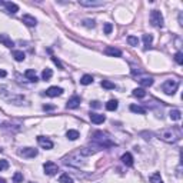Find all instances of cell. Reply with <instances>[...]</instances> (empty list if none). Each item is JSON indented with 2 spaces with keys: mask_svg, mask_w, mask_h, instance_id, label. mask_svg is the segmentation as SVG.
Instances as JSON below:
<instances>
[{
  "mask_svg": "<svg viewBox=\"0 0 183 183\" xmlns=\"http://www.w3.org/2000/svg\"><path fill=\"white\" fill-rule=\"evenodd\" d=\"M67 109H77L80 106V97L79 96H72L67 100Z\"/></svg>",
  "mask_w": 183,
  "mask_h": 183,
  "instance_id": "obj_10",
  "label": "cell"
},
{
  "mask_svg": "<svg viewBox=\"0 0 183 183\" xmlns=\"http://www.w3.org/2000/svg\"><path fill=\"white\" fill-rule=\"evenodd\" d=\"M83 24H85L86 27H95V20H85Z\"/></svg>",
  "mask_w": 183,
  "mask_h": 183,
  "instance_id": "obj_37",
  "label": "cell"
},
{
  "mask_svg": "<svg viewBox=\"0 0 183 183\" xmlns=\"http://www.w3.org/2000/svg\"><path fill=\"white\" fill-rule=\"evenodd\" d=\"M62 93H63V89L57 87V86H52V87H49L47 90H46V95H47L49 97H57Z\"/></svg>",
  "mask_w": 183,
  "mask_h": 183,
  "instance_id": "obj_9",
  "label": "cell"
},
{
  "mask_svg": "<svg viewBox=\"0 0 183 183\" xmlns=\"http://www.w3.org/2000/svg\"><path fill=\"white\" fill-rule=\"evenodd\" d=\"M37 143L40 147H43L46 150L53 149V142L50 139H47V137H44V136H37Z\"/></svg>",
  "mask_w": 183,
  "mask_h": 183,
  "instance_id": "obj_7",
  "label": "cell"
},
{
  "mask_svg": "<svg viewBox=\"0 0 183 183\" xmlns=\"http://www.w3.org/2000/svg\"><path fill=\"white\" fill-rule=\"evenodd\" d=\"M23 182V173L16 172L13 175V183H22Z\"/></svg>",
  "mask_w": 183,
  "mask_h": 183,
  "instance_id": "obj_31",
  "label": "cell"
},
{
  "mask_svg": "<svg viewBox=\"0 0 183 183\" xmlns=\"http://www.w3.org/2000/svg\"><path fill=\"white\" fill-rule=\"evenodd\" d=\"M7 75V73H6V72H4V70H0V76H2V77H4V76H6Z\"/></svg>",
  "mask_w": 183,
  "mask_h": 183,
  "instance_id": "obj_42",
  "label": "cell"
},
{
  "mask_svg": "<svg viewBox=\"0 0 183 183\" xmlns=\"http://www.w3.org/2000/svg\"><path fill=\"white\" fill-rule=\"evenodd\" d=\"M139 83L143 86V87H150L153 85V79L152 77H142L139 80Z\"/></svg>",
  "mask_w": 183,
  "mask_h": 183,
  "instance_id": "obj_23",
  "label": "cell"
},
{
  "mask_svg": "<svg viewBox=\"0 0 183 183\" xmlns=\"http://www.w3.org/2000/svg\"><path fill=\"white\" fill-rule=\"evenodd\" d=\"M169 116H170L172 120H180V117H182V112H180L179 109H173V110H170Z\"/></svg>",
  "mask_w": 183,
  "mask_h": 183,
  "instance_id": "obj_20",
  "label": "cell"
},
{
  "mask_svg": "<svg viewBox=\"0 0 183 183\" xmlns=\"http://www.w3.org/2000/svg\"><path fill=\"white\" fill-rule=\"evenodd\" d=\"M0 43H3L6 47H10V49L14 46L13 40H12V39H9V36H7V34H0Z\"/></svg>",
  "mask_w": 183,
  "mask_h": 183,
  "instance_id": "obj_15",
  "label": "cell"
},
{
  "mask_svg": "<svg viewBox=\"0 0 183 183\" xmlns=\"http://www.w3.org/2000/svg\"><path fill=\"white\" fill-rule=\"evenodd\" d=\"M43 169H44V173H46L47 176H54V175L59 172V167L54 162H46L43 165Z\"/></svg>",
  "mask_w": 183,
  "mask_h": 183,
  "instance_id": "obj_6",
  "label": "cell"
},
{
  "mask_svg": "<svg viewBox=\"0 0 183 183\" xmlns=\"http://www.w3.org/2000/svg\"><path fill=\"white\" fill-rule=\"evenodd\" d=\"M4 6H6L7 12L9 13H16V12H19V6H17L16 3H12V2H4Z\"/></svg>",
  "mask_w": 183,
  "mask_h": 183,
  "instance_id": "obj_16",
  "label": "cell"
},
{
  "mask_svg": "<svg viewBox=\"0 0 183 183\" xmlns=\"http://www.w3.org/2000/svg\"><path fill=\"white\" fill-rule=\"evenodd\" d=\"M24 76H26V77L29 79L30 82H37V76H36V72H34L33 69H29V70H26Z\"/></svg>",
  "mask_w": 183,
  "mask_h": 183,
  "instance_id": "obj_19",
  "label": "cell"
},
{
  "mask_svg": "<svg viewBox=\"0 0 183 183\" xmlns=\"http://www.w3.org/2000/svg\"><path fill=\"white\" fill-rule=\"evenodd\" d=\"M105 53L109 54V56H113V57H120V56H122V52L116 47H112V46H107V47L105 49Z\"/></svg>",
  "mask_w": 183,
  "mask_h": 183,
  "instance_id": "obj_13",
  "label": "cell"
},
{
  "mask_svg": "<svg viewBox=\"0 0 183 183\" xmlns=\"http://www.w3.org/2000/svg\"><path fill=\"white\" fill-rule=\"evenodd\" d=\"M79 4L80 6H85V7H99V6H103V2H93V0H79Z\"/></svg>",
  "mask_w": 183,
  "mask_h": 183,
  "instance_id": "obj_11",
  "label": "cell"
},
{
  "mask_svg": "<svg viewBox=\"0 0 183 183\" xmlns=\"http://www.w3.org/2000/svg\"><path fill=\"white\" fill-rule=\"evenodd\" d=\"M13 57H14V60H17V62H23L24 60V53L22 50H14L13 52Z\"/></svg>",
  "mask_w": 183,
  "mask_h": 183,
  "instance_id": "obj_24",
  "label": "cell"
},
{
  "mask_svg": "<svg viewBox=\"0 0 183 183\" xmlns=\"http://www.w3.org/2000/svg\"><path fill=\"white\" fill-rule=\"evenodd\" d=\"M113 30V26L110 23H105V34H110Z\"/></svg>",
  "mask_w": 183,
  "mask_h": 183,
  "instance_id": "obj_36",
  "label": "cell"
},
{
  "mask_svg": "<svg viewBox=\"0 0 183 183\" xmlns=\"http://www.w3.org/2000/svg\"><path fill=\"white\" fill-rule=\"evenodd\" d=\"M7 166H9V165H7L6 160H0V170H2V169H7Z\"/></svg>",
  "mask_w": 183,
  "mask_h": 183,
  "instance_id": "obj_40",
  "label": "cell"
},
{
  "mask_svg": "<svg viewBox=\"0 0 183 183\" xmlns=\"http://www.w3.org/2000/svg\"><path fill=\"white\" fill-rule=\"evenodd\" d=\"M160 140L166 143H176L177 140L182 139V130L179 126H172V127H165L156 133Z\"/></svg>",
  "mask_w": 183,
  "mask_h": 183,
  "instance_id": "obj_1",
  "label": "cell"
},
{
  "mask_svg": "<svg viewBox=\"0 0 183 183\" xmlns=\"http://www.w3.org/2000/svg\"><path fill=\"white\" fill-rule=\"evenodd\" d=\"M80 83L82 85H85V86H87V85H90V83H93V77H92L90 75H85L83 77L80 79Z\"/></svg>",
  "mask_w": 183,
  "mask_h": 183,
  "instance_id": "obj_27",
  "label": "cell"
},
{
  "mask_svg": "<svg viewBox=\"0 0 183 183\" xmlns=\"http://www.w3.org/2000/svg\"><path fill=\"white\" fill-rule=\"evenodd\" d=\"M90 120L95 125H100V123H103L106 120L105 115H99V113H90Z\"/></svg>",
  "mask_w": 183,
  "mask_h": 183,
  "instance_id": "obj_14",
  "label": "cell"
},
{
  "mask_svg": "<svg viewBox=\"0 0 183 183\" xmlns=\"http://www.w3.org/2000/svg\"><path fill=\"white\" fill-rule=\"evenodd\" d=\"M59 182L60 183H73V179L69 176L67 173H63V175L59 177Z\"/></svg>",
  "mask_w": 183,
  "mask_h": 183,
  "instance_id": "obj_28",
  "label": "cell"
},
{
  "mask_svg": "<svg viewBox=\"0 0 183 183\" xmlns=\"http://www.w3.org/2000/svg\"><path fill=\"white\" fill-rule=\"evenodd\" d=\"M133 96H135V97H145L146 96V92H145V89H135V90H133Z\"/></svg>",
  "mask_w": 183,
  "mask_h": 183,
  "instance_id": "obj_30",
  "label": "cell"
},
{
  "mask_svg": "<svg viewBox=\"0 0 183 183\" xmlns=\"http://www.w3.org/2000/svg\"><path fill=\"white\" fill-rule=\"evenodd\" d=\"M117 100H109L107 103H106V109L107 110H110V112H113V110H116L117 109Z\"/></svg>",
  "mask_w": 183,
  "mask_h": 183,
  "instance_id": "obj_26",
  "label": "cell"
},
{
  "mask_svg": "<svg viewBox=\"0 0 183 183\" xmlns=\"http://www.w3.org/2000/svg\"><path fill=\"white\" fill-rule=\"evenodd\" d=\"M92 140H93L99 147H112V146H115V142H113V140L110 139L106 133L100 132V130H97V132L93 133Z\"/></svg>",
  "mask_w": 183,
  "mask_h": 183,
  "instance_id": "obj_2",
  "label": "cell"
},
{
  "mask_svg": "<svg viewBox=\"0 0 183 183\" xmlns=\"http://www.w3.org/2000/svg\"><path fill=\"white\" fill-rule=\"evenodd\" d=\"M150 183H163V180H162L159 173H155V175L150 176Z\"/></svg>",
  "mask_w": 183,
  "mask_h": 183,
  "instance_id": "obj_32",
  "label": "cell"
},
{
  "mask_svg": "<svg viewBox=\"0 0 183 183\" xmlns=\"http://www.w3.org/2000/svg\"><path fill=\"white\" fill-rule=\"evenodd\" d=\"M127 43H129L130 46H137L139 40H137V37H136V36H129V37H127Z\"/></svg>",
  "mask_w": 183,
  "mask_h": 183,
  "instance_id": "obj_35",
  "label": "cell"
},
{
  "mask_svg": "<svg viewBox=\"0 0 183 183\" xmlns=\"http://www.w3.org/2000/svg\"><path fill=\"white\" fill-rule=\"evenodd\" d=\"M92 107H95V109H99V107H102V105H100V102H97V100H95V102H92L90 103Z\"/></svg>",
  "mask_w": 183,
  "mask_h": 183,
  "instance_id": "obj_39",
  "label": "cell"
},
{
  "mask_svg": "<svg viewBox=\"0 0 183 183\" xmlns=\"http://www.w3.org/2000/svg\"><path fill=\"white\" fill-rule=\"evenodd\" d=\"M0 97H3L7 102H12L14 105H20L24 102V96L22 95H13L12 92H4V86H0Z\"/></svg>",
  "mask_w": 183,
  "mask_h": 183,
  "instance_id": "obj_3",
  "label": "cell"
},
{
  "mask_svg": "<svg viewBox=\"0 0 183 183\" xmlns=\"http://www.w3.org/2000/svg\"><path fill=\"white\" fill-rule=\"evenodd\" d=\"M102 87H105V89H115V83H112V82H109V80H103L102 82Z\"/></svg>",
  "mask_w": 183,
  "mask_h": 183,
  "instance_id": "obj_34",
  "label": "cell"
},
{
  "mask_svg": "<svg viewBox=\"0 0 183 183\" xmlns=\"http://www.w3.org/2000/svg\"><path fill=\"white\" fill-rule=\"evenodd\" d=\"M150 22L155 27H162L163 26V16L159 10H152L150 12Z\"/></svg>",
  "mask_w": 183,
  "mask_h": 183,
  "instance_id": "obj_5",
  "label": "cell"
},
{
  "mask_svg": "<svg viewBox=\"0 0 183 183\" xmlns=\"http://www.w3.org/2000/svg\"><path fill=\"white\" fill-rule=\"evenodd\" d=\"M130 110L133 113H139V115H146V109L142 107V106H137V105H132L130 106Z\"/></svg>",
  "mask_w": 183,
  "mask_h": 183,
  "instance_id": "obj_22",
  "label": "cell"
},
{
  "mask_svg": "<svg viewBox=\"0 0 183 183\" xmlns=\"http://www.w3.org/2000/svg\"><path fill=\"white\" fill-rule=\"evenodd\" d=\"M54 106L53 105H44L43 106V110H53Z\"/></svg>",
  "mask_w": 183,
  "mask_h": 183,
  "instance_id": "obj_41",
  "label": "cell"
},
{
  "mask_svg": "<svg viewBox=\"0 0 183 183\" xmlns=\"http://www.w3.org/2000/svg\"><path fill=\"white\" fill-rule=\"evenodd\" d=\"M177 87H179V82L175 80V79H169V80H166L165 83H163L162 90L165 92L166 95L172 96V95H175V93H176Z\"/></svg>",
  "mask_w": 183,
  "mask_h": 183,
  "instance_id": "obj_4",
  "label": "cell"
},
{
  "mask_svg": "<svg viewBox=\"0 0 183 183\" xmlns=\"http://www.w3.org/2000/svg\"><path fill=\"white\" fill-rule=\"evenodd\" d=\"M122 162L126 166H133V156L130 153H125V155H122Z\"/></svg>",
  "mask_w": 183,
  "mask_h": 183,
  "instance_id": "obj_17",
  "label": "cell"
},
{
  "mask_svg": "<svg viewBox=\"0 0 183 183\" xmlns=\"http://www.w3.org/2000/svg\"><path fill=\"white\" fill-rule=\"evenodd\" d=\"M52 76H53V72H52V69H44L43 73H42V79H43V80H46V82L50 80Z\"/></svg>",
  "mask_w": 183,
  "mask_h": 183,
  "instance_id": "obj_25",
  "label": "cell"
},
{
  "mask_svg": "<svg viewBox=\"0 0 183 183\" xmlns=\"http://www.w3.org/2000/svg\"><path fill=\"white\" fill-rule=\"evenodd\" d=\"M37 149H33V147H24L23 150H20V155L23 157H27V159H32V157L37 156Z\"/></svg>",
  "mask_w": 183,
  "mask_h": 183,
  "instance_id": "obj_8",
  "label": "cell"
},
{
  "mask_svg": "<svg viewBox=\"0 0 183 183\" xmlns=\"http://www.w3.org/2000/svg\"><path fill=\"white\" fill-rule=\"evenodd\" d=\"M0 183H6V180H4L3 177H0Z\"/></svg>",
  "mask_w": 183,
  "mask_h": 183,
  "instance_id": "obj_43",
  "label": "cell"
},
{
  "mask_svg": "<svg viewBox=\"0 0 183 183\" xmlns=\"http://www.w3.org/2000/svg\"><path fill=\"white\" fill-rule=\"evenodd\" d=\"M52 60H53V63H54L56 66H57V67L60 69V70H63V66H62V63L57 60V59H56V57H52Z\"/></svg>",
  "mask_w": 183,
  "mask_h": 183,
  "instance_id": "obj_38",
  "label": "cell"
},
{
  "mask_svg": "<svg viewBox=\"0 0 183 183\" xmlns=\"http://www.w3.org/2000/svg\"><path fill=\"white\" fill-rule=\"evenodd\" d=\"M175 60H176L177 65H183V53L182 52H177V53L175 54Z\"/></svg>",
  "mask_w": 183,
  "mask_h": 183,
  "instance_id": "obj_33",
  "label": "cell"
},
{
  "mask_svg": "<svg viewBox=\"0 0 183 183\" xmlns=\"http://www.w3.org/2000/svg\"><path fill=\"white\" fill-rule=\"evenodd\" d=\"M99 149H90V147H82L79 152H80L82 156H90V155H95Z\"/></svg>",
  "mask_w": 183,
  "mask_h": 183,
  "instance_id": "obj_18",
  "label": "cell"
},
{
  "mask_svg": "<svg viewBox=\"0 0 183 183\" xmlns=\"http://www.w3.org/2000/svg\"><path fill=\"white\" fill-rule=\"evenodd\" d=\"M153 36L152 34H143V43H145V49H149L152 46Z\"/></svg>",
  "mask_w": 183,
  "mask_h": 183,
  "instance_id": "obj_21",
  "label": "cell"
},
{
  "mask_svg": "<svg viewBox=\"0 0 183 183\" xmlns=\"http://www.w3.org/2000/svg\"><path fill=\"white\" fill-rule=\"evenodd\" d=\"M66 136H67V139H70V140H76L79 137V132L77 130H67Z\"/></svg>",
  "mask_w": 183,
  "mask_h": 183,
  "instance_id": "obj_29",
  "label": "cell"
},
{
  "mask_svg": "<svg viewBox=\"0 0 183 183\" xmlns=\"http://www.w3.org/2000/svg\"><path fill=\"white\" fill-rule=\"evenodd\" d=\"M22 22H23L26 26H29V27H33V26H36V19H34L33 16H30V14H23V17H22Z\"/></svg>",
  "mask_w": 183,
  "mask_h": 183,
  "instance_id": "obj_12",
  "label": "cell"
}]
</instances>
